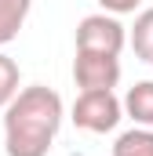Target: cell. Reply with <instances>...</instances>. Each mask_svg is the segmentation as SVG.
<instances>
[{"label":"cell","mask_w":153,"mask_h":156,"mask_svg":"<svg viewBox=\"0 0 153 156\" xmlns=\"http://www.w3.org/2000/svg\"><path fill=\"white\" fill-rule=\"evenodd\" d=\"M62 98L55 87L29 83L4 109V149L7 156H47L62 127Z\"/></svg>","instance_id":"1"},{"label":"cell","mask_w":153,"mask_h":156,"mask_svg":"<svg viewBox=\"0 0 153 156\" xmlns=\"http://www.w3.org/2000/svg\"><path fill=\"white\" fill-rule=\"evenodd\" d=\"M124 116V102L113 91H80L73 102V123L88 134H106Z\"/></svg>","instance_id":"2"},{"label":"cell","mask_w":153,"mask_h":156,"mask_svg":"<svg viewBox=\"0 0 153 156\" xmlns=\"http://www.w3.org/2000/svg\"><path fill=\"white\" fill-rule=\"evenodd\" d=\"M76 51H102V55H120L124 44H128V29L120 26V18L110 11H95V15H84L76 22Z\"/></svg>","instance_id":"3"},{"label":"cell","mask_w":153,"mask_h":156,"mask_svg":"<svg viewBox=\"0 0 153 156\" xmlns=\"http://www.w3.org/2000/svg\"><path fill=\"white\" fill-rule=\"evenodd\" d=\"M73 80L80 91H113L120 83V55L102 51H76L73 58Z\"/></svg>","instance_id":"4"},{"label":"cell","mask_w":153,"mask_h":156,"mask_svg":"<svg viewBox=\"0 0 153 156\" xmlns=\"http://www.w3.org/2000/svg\"><path fill=\"white\" fill-rule=\"evenodd\" d=\"M124 113L135 120V127H153V80H139L124 94Z\"/></svg>","instance_id":"5"},{"label":"cell","mask_w":153,"mask_h":156,"mask_svg":"<svg viewBox=\"0 0 153 156\" xmlns=\"http://www.w3.org/2000/svg\"><path fill=\"white\" fill-rule=\"evenodd\" d=\"M29 11H33V0H0V47H7L22 33Z\"/></svg>","instance_id":"6"},{"label":"cell","mask_w":153,"mask_h":156,"mask_svg":"<svg viewBox=\"0 0 153 156\" xmlns=\"http://www.w3.org/2000/svg\"><path fill=\"white\" fill-rule=\"evenodd\" d=\"M128 44H131L135 58H142V62L153 66V7H146V11L135 15V26L128 33Z\"/></svg>","instance_id":"7"},{"label":"cell","mask_w":153,"mask_h":156,"mask_svg":"<svg viewBox=\"0 0 153 156\" xmlns=\"http://www.w3.org/2000/svg\"><path fill=\"white\" fill-rule=\"evenodd\" d=\"M113 156H153V127H131L113 142Z\"/></svg>","instance_id":"8"},{"label":"cell","mask_w":153,"mask_h":156,"mask_svg":"<svg viewBox=\"0 0 153 156\" xmlns=\"http://www.w3.org/2000/svg\"><path fill=\"white\" fill-rule=\"evenodd\" d=\"M18 80H22L18 62H15V58H7V55H0V109H7V105H11V98L22 91V87H18Z\"/></svg>","instance_id":"9"},{"label":"cell","mask_w":153,"mask_h":156,"mask_svg":"<svg viewBox=\"0 0 153 156\" xmlns=\"http://www.w3.org/2000/svg\"><path fill=\"white\" fill-rule=\"evenodd\" d=\"M139 4H142V0H99V7L110 11V15H117V18H120V15H131Z\"/></svg>","instance_id":"10"}]
</instances>
